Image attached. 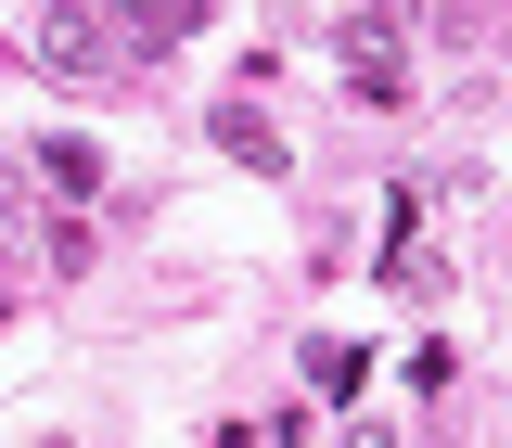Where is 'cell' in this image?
<instances>
[{
  "label": "cell",
  "mask_w": 512,
  "mask_h": 448,
  "mask_svg": "<svg viewBox=\"0 0 512 448\" xmlns=\"http://www.w3.org/2000/svg\"><path fill=\"white\" fill-rule=\"evenodd\" d=\"M39 64H52L64 90H103L116 77V39L90 26V0H39Z\"/></svg>",
  "instance_id": "obj_2"
},
{
  "label": "cell",
  "mask_w": 512,
  "mask_h": 448,
  "mask_svg": "<svg viewBox=\"0 0 512 448\" xmlns=\"http://www.w3.org/2000/svg\"><path fill=\"white\" fill-rule=\"evenodd\" d=\"M384 295H410V308H423V295H448V269H436V244H423V231H384V269H372Z\"/></svg>",
  "instance_id": "obj_4"
},
{
  "label": "cell",
  "mask_w": 512,
  "mask_h": 448,
  "mask_svg": "<svg viewBox=\"0 0 512 448\" xmlns=\"http://www.w3.org/2000/svg\"><path fill=\"white\" fill-rule=\"evenodd\" d=\"M205 128H218V154H244L256 180H282V167H295V154H282V128L256 116V103H218V116H205Z\"/></svg>",
  "instance_id": "obj_3"
},
{
  "label": "cell",
  "mask_w": 512,
  "mask_h": 448,
  "mask_svg": "<svg viewBox=\"0 0 512 448\" xmlns=\"http://www.w3.org/2000/svg\"><path fill=\"white\" fill-rule=\"evenodd\" d=\"M333 448H397V436H384V423H346V436H333Z\"/></svg>",
  "instance_id": "obj_6"
},
{
  "label": "cell",
  "mask_w": 512,
  "mask_h": 448,
  "mask_svg": "<svg viewBox=\"0 0 512 448\" xmlns=\"http://www.w3.org/2000/svg\"><path fill=\"white\" fill-rule=\"evenodd\" d=\"M39 180L52 192H103V154H90V141H39Z\"/></svg>",
  "instance_id": "obj_5"
},
{
  "label": "cell",
  "mask_w": 512,
  "mask_h": 448,
  "mask_svg": "<svg viewBox=\"0 0 512 448\" xmlns=\"http://www.w3.org/2000/svg\"><path fill=\"white\" fill-rule=\"evenodd\" d=\"M333 64H346L359 103H410V26H397V0L346 13V26H333Z\"/></svg>",
  "instance_id": "obj_1"
}]
</instances>
